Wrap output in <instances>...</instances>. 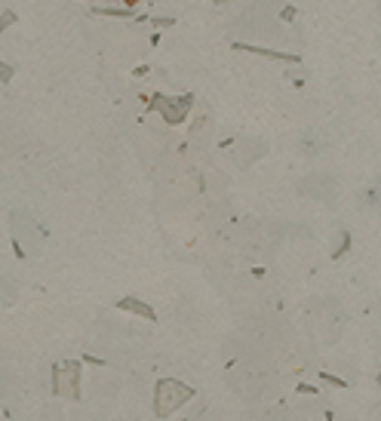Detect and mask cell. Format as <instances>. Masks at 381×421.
<instances>
[{
  "instance_id": "obj_3",
  "label": "cell",
  "mask_w": 381,
  "mask_h": 421,
  "mask_svg": "<svg viewBox=\"0 0 381 421\" xmlns=\"http://www.w3.org/2000/svg\"><path fill=\"white\" fill-rule=\"evenodd\" d=\"M120 307H123V311H135V314H145V317H154V311H151V307H145L142 301H132V298H129V301H120Z\"/></svg>"
},
{
  "instance_id": "obj_6",
  "label": "cell",
  "mask_w": 381,
  "mask_h": 421,
  "mask_svg": "<svg viewBox=\"0 0 381 421\" xmlns=\"http://www.w3.org/2000/svg\"><path fill=\"white\" fill-rule=\"evenodd\" d=\"M175 25V19H154V28H169Z\"/></svg>"
},
{
  "instance_id": "obj_9",
  "label": "cell",
  "mask_w": 381,
  "mask_h": 421,
  "mask_svg": "<svg viewBox=\"0 0 381 421\" xmlns=\"http://www.w3.org/2000/svg\"><path fill=\"white\" fill-rule=\"evenodd\" d=\"M212 4H231V0H212Z\"/></svg>"
},
{
  "instance_id": "obj_4",
  "label": "cell",
  "mask_w": 381,
  "mask_h": 421,
  "mask_svg": "<svg viewBox=\"0 0 381 421\" xmlns=\"http://www.w3.org/2000/svg\"><path fill=\"white\" fill-rule=\"evenodd\" d=\"M13 22H16V13H10V10H7L4 16H0V31H4V28H10Z\"/></svg>"
},
{
  "instance_id": "obj_2",
  "label": "cell",
  "mask_w": 381,
  "mask_h": 421,
  "mask_svg": "<svg viewBox=\"0 0 381 421\" xmlns=\"http://www.w3.org/2000/svg\"><path fill=\"white\" fill-rule=\"evenodd\" d=\"M234 49L240 52H255V55H264V59H277V62H302V55H292V52H274V49H261V46H249V43H234Z\"/></svg>"
},
{
  "instance_id": "obj_5",
  "label": "cell",
  "mask_w": 381,
  "mask_h": 421,
  "mask_svg": "<svg viewBox=\"0 0 381 421\" xmlns=\"http://www.w3.org/2000/svg\"><path fill=\"white\" fill-rule=\"evenodd\" d=\"M0 80H4V83H7V80H13V68H10V65H4V62H0Z\"/></svg>"
},
{
  "instance_id": "obj_1",
  "label": "cell",
  "mask_w": 381,
  "mask_h": 421,
  "mask_svg": "<svg viewBox=\"0 0 381 421\" xmlns=\"http://www.w3.org/2000/svg\"><path fill=\"white\" fill-rule=\"evenodd\" d=\"M190 96H181V99H166V96H154L151 99V108L154 111H160L163 117H166V123H181L184 120V114H187V108H190Z\"/></svg>"
},
{
  "instance_id": "obj_7",
  "label": "cell",
  "mask_w": 381,
  "mask_h": 421,
  "mask_svg": "<svg viewBox=\"0 0 381 421\" xmlns=\"http://www.w3.org/2000/svg\"><path fill=\"white\" fill-rule=\"evenodd\" d=\"M283 19H286V22L295 19V7H286V10H283Z\"/></svg>"
},
{
  "instance_id": "obj_8",
  "label": "cell",
  "mask_w": 381,
  "mask_h": 421,
  "mask_svg": "<svg viewBox=\"0 0 381 421\" xmlns=\"http://www.w3.org/2000/svg\"><path fill=\"white\" fill-rule=\"evenodd\" d=\"M123 4H126V10H132V7L139 4V0H123Z\"/></svg>"
}]
</instances>
